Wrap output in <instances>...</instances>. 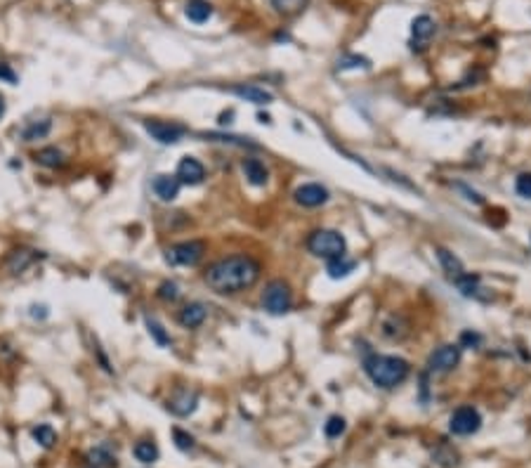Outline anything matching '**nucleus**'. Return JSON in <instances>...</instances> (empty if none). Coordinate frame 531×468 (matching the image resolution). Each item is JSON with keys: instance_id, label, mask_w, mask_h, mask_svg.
<instances>
[{"instance_id": "f3484780", "label": "nucleus", "mask_w": 531, "mask_h": 468, "mask_svg": "<svg viewBox=\"0 0 531 468\" xmlns=\"http://www.w3.org/2000/svg\"><path fill=\"white\" fill-rule=\"evenodd\" d=\"M206 317H208V310H206L203 303H189L180 312V324L184 329H199L206 322Z\"/></svg>"}, {"instance_id": "c85d7f7f", "label": "nucleus", "mask_w": 531, "mask_h": 468, "mask_svg": "<svg viewBox=\"0 0 531 468\" xmlns=\"http://www.w3.org/2000/svg\"><path fill=\"white\" fill-rule=\"evenodd\" d=\"M147 329H149V334H152V338L159 343L161 348H168V346H170V336L166 334V329L161 327V324H159L156 320H152V317H147Z\"/></svg>"}, {"instance_id": "ddd939ff", "label": "nucleus", "mask_w": 531, "mask_h": 468, "mask_svg": "<svg viewBox=\"0 0 531 468\" xmlns=\"http://www.w3.org/2000/svg\"><path fill=\"white\" fill-rule=\"evenodd\" d=\"M152 187H154V194H156L161 201H173V199H177L182 182L177 180V175L161 173V175H156V178H154Z\"/></svg>"}, {"instance_id": "f257e3e1", "label": "nucleus", "mask_w": 531, "mask_h": 468, "mask_svg": "<svg viewBox=\"0 0 531 468\" xmlns=\"http://www.w3.org/2000/svg\"><path fill=\"white\" fill-rule=\"evenodd\" d=\"M203 279L208 289L220 296L241 294V291L255 286V282L260 279V263L250 256H229L213 263L206 270Z\"/></svg>"}, {"instance_id": "4c0bfd02", "label": "nucleus", "mask_w": 531, "mask_h": 468, "mask_svg": "<svg viewBox=\"0 0 531 468\" xmlns=\"http://www.w3.org/2000/svg\"><path fill=\"white\" fill-rule=\"evenodd\" d=\"M48 315L50 312H48L45 305H31V317H34V320H45Z\"/></svg>"}, {"instance_id": "bb28decb", "label": "nucleus", "mask_w": 531, "mask_h": 468, "mask_svg": "<svg viewBox=\"0 0 531 468\" xmlns=\"http://www.w3.org/2000/svg\"><path fill=\"white\" fill-rule=\"evenodd\" d=\"M456 286L461 289L463 296L472 298V296L479 294V277H477V275H470V272H465V275L456 282Z\"/></svg>"}, {"instance_id": "cd10ccee", "label": "nucleus", "mask_w": 531, "mask_h": 468, "mask_svg": "<svg viewBox=\"0 0 531 468\" xmlns=\"http://www.w3.org/2000/svg\"><path fill=\"white\" fill-rule=\"evenodd\" d=\"M203 138L215 140V142H229V145H238V147H248V149H260V145L250 142V138H236V135H217V133H206Z\"/></svg>"}, {"instance_id": "20e7f679", "label": "nucleus", "mask_w": 531, "mask_h": 468, "mask_svg": "<svg viewBox=\"0 0 531 468\" xmlns=\"http://www.w3.org/2000/svg\"><path fill=\"white\" fill-rule=\"evenodd\" d=\"M262 305L269 315H283L293 305V291H290V286L283 279H274V282L264 286Z\"/></svg>"}, {"instance_id": "6ab92c4d", "label": "nucleus", "mask_w": 531, "mask_h": 468, "mask_svg": "<svg viewBox=\"0 0 531 468\" xmlns=\"http://www.w3.org/2000/svg\"><path fill=\"white\" fill-rule=\"evenodd\" d=\"M184 15L194 24H203L213 17V5L208 3V0H187Z\"/></svg>"}, {"instance_id": "f03ea898", "label": "nucleus", "mask_w": 531, "mask_h": 468, "mask_svg": "<svg viewBox=\"0 0 531 468\" xmlns=\"http://www.w3.org/2000/svg\"><path fill=\"white\" fill-rule=\"evenodd\" d=\"M364 369L368 374V379H371L378 388H397L399 383L406 381V376H409L411 367L406 360H401V357H394V355H368L366 362H364Z\"/></svg>"}, {"instance_id": "393cba45", "label": "nucleus", "mask_w": 531, "mask_h": 468, "mask_svg": "<svg viewBox=\"0 0 531 468\" xmlns=\"http://www.w3.org/2000/svg\"><path fill=\"white\" fill-rule=\"evenodd\" d=\"M135 459L142 461V464H154V461L159 459V447H156V442H152V440H140L137 445H135Z\"/></svg>"}, {"instance_id": "72a5a7b5", "label": "nucleus", "mask_w": 531, "mask_h": 468, "mask_svg": "<svg viewBox=\"0 0 531 468\" xmlns=\"http://www.w3.org/2000/svg\"><path fill=\"white\" fill-rule=\"evenodd\" d=\"M515 190H517V194H520V197L531 199V173H522L520 178H517Z\"/></svg>"}, {"instance_id": "e433bc0d", "label": "nucleus", "mask_w": 531, "mask_h": 468, "mask_svg": "<svg viewBox=\"0 0 531 468\" xmlns=\"http://www.w3.org/2000/svg\"><path fill=\"white\" fill-rule=\"evenodd\" d=\"M0 81L10 83V86H15V83H17V74L12 71L10 64H0Z\"/></svg>"}, {"instance_id": "9d476101", "label": "nucleus", "mask_w": 531, "mask_h": 468, "mask_svg": "<svg viewBox=\"0 0 531 468\" xmlns=\"http://www.w3.org/2000/svg\"><path fill=\"white\" fill-rule=\"evenodd\" d=\"M293 197L300 206L316 208V206H321V204H326L328 201V190L326 187H321V185H316V182H307V185L297 187Z\"/></svg>"}, {"instance_id": "1a4fd4ad", "label": "nucleus", "mask_w": 531, "mask_h": 468, "mask_svg": "<svg viewBox=\"0 0 531 468\" xmlns=\"http://www.w3.org/2000/svg\"><path fill=\"white\" fill-rule=\"evenodd\" d=\"M437 34V24L430 15H418L411 22V48L416 52H423L430 45L432 36Z\"/></svg>"}, {"instance_id": "7c9ffc66", "label": "nucleus", "mask_w": 531, "mask_h": 468, "mask_svg": "<svg viewBox=\"0 0 531 468\" xmlns=\"http://www.w3.org/2000/svg\"><path fill=\"white\" fill-rule=\"evenodd\" d=\"M345 428H347V424H345V419L342 416H331V419L323 424V433H326V438H340L342 433H345Z\"/></svg>"}, {"instance_id": "f8f14e48", "label": "nucleus", "mask_w": 531, "mask_h": 468, "mask_svg": "<svg viewBox=\"0 0 531 468\" xmlns=\"http://www.w3.org/2000/svg\"><path fill=\"white\" fill-rule=\"evenodd\" d=\"M203 178H206V168L199 159H194V156H184V159L180 161L177 180L182 182V185H201Z\"/></svg>"}, {"instance_id": "4be33fe9", "label": "nucleus", "mask_w": 531, "mask_h": 468, "mask_svg": "<svg viewBox=\"0 0 531 468\" xmlns=\"http://www.w3.org/2000/svg\"><path fill=\"white\" fill-rule=\"evenodd\" d=\"M36 164H41L45 168H62L67 164V156H64L62 149L57 147H45L36 154Z\"/></svg>"}, {"instance_id": "dca6fc26", "label": "nucleus", "mask_w": 531, "mask_h": 468, "mask_svg": "<svg viewBox=\"0 0 531 468\" xmlns=\"http://www.w3.org/2000/svg\"><path fill=\"white\" fill-rule=\"evenodd\" d=\"M229 93L241 97V100H246V102H253V104H269L271 100H274L269 90H264L260 86H243V83L241 86H231Z\"/></svg>"}, {"instance_id": "5701e85b", "label": "nucleus", "mask_w": 531, "mask_h": 468, "mask_svg": "<svg viewBox=\"0 0 531 468\" xmlns=\"http://www.w3.org/2000/svg\"><path fill=\"white\" fill-rule=\"evenodd\" d=\"M354 270H357V260H349L347 256L328 260V268H326L328 277H331V279H342V277L352 275Z\"/></svg>"}, {"instance_id": "412c9836", "label": "nucleus", "mask_w": 531, "mask_h": 468, "mask_svg": "<svg viewBox=\"0 0 531 468\" xmlns=\"http://www.w3.org/2000/svg\"><path fill=\"white\" fill-rule=\"evenodd\" d=\"M53 130V121L50 119H41V121H31L29 126H24L22 130V140L24 142H36V140H43L45 135Z\"/></svg>"}, {"instance_id": "c9c22d12", "label": "nucleus", "mask_w": 531, "mask_h": 468, "mask_svg": "<svg viewBox=\"0 0 531 468\" xmlns=\"http://www.w3.org/2000/svg\"><path fill=\"white\" fill-rule=\"evenodd\" d=\"M482 346V336L477 331H463L461 334V348H479Z\"/></svg>"}, {"instance_id": "0eeeda50", "label": "nucleus", "mask_w": 531, "mask_h": 468, "mask_svg": "<svg viewBox=\"0 0 531 468\" xmlns=\"http://www.w3.org/2000/svg\"><path fill=\"white\" fill-rule=\"evenodd\" d=\"M458 362H461V346L446 343V346H439L435 353H430V357H427V369L435 374H446L451 372V369H456Z\"/></svg>"}, {"instance_id": "9b49d317", "label": "nucleus", "mask_w": 531, "mask_h": 468, "mask_svg": "<svg viewBox=\"0 0 531 468\" xmlns=\"http://www.w3.org/2000/svg\"><path fill=\"white\" fill-rule=\"evenodd\" d=\"M196 405H199V393L189 388L175 390V395L168 400V409H170L175 416H189L194 409H196Z\"/></svg>"}, {"instance_id": "6e6552de", "label": "nucleus", "mask_w": 531, "mask_h": 468, "mask_svg": "<svg viewBox=\"0 0 531 468\" xmlns=\"http://www.w3.org/2000/svg\"><path fill=\"white\" fill-rule=\"evenodd\" d=\"M144 130L156 142H161V145H175V142L182 140L187 133V128L180 126V123H168V121H159V119H147Z\"/></svg>"}, {"instance_id": "f704fd0d", "label": "nucleus", "mask_w": 531, "mask_h": 468, "mask_svg": "<svg viewBox=\"0 0 531 468\" xmlns=\"http://www.w3.org/2000/svg\"><path fill=\"white\" fill-rule=\"evenodd\" d=\"M479 81H484V71L482 69H475V71H470L468 76L463 78L458 86H453L456 90H463V88H470V86H479Z\"/></svg>"}, {"instance_id": "4468645a", "label": "nucleus", "mask_w": 531, "mask_h": 468, "mask_svg": "<svg viewBox=\"0 0 531 468\" xmlns=\"http://www.w3.org/2000/svg\"><path fill=\"white\" fill-rule=\"evenodd\" d=\"M41 258V253L38 251H31V249H17L12 251L8 260H5V268H8L10 275H19V272H24L27 268L36 263V260Z\"/></svg>"}, {"instance_id": "c756f323", "label": "nucleus", "mask_w": 531, "mask_h": 468, "mask_svg": "<svg viewBox=\"0 0 531 468\" xmlns=\"http://www.w3.org/2000/svg\"><path fill=\"white\" fill-rule=\"evenodd\" d=\"M371 67V62L366 60V57H359V55H342L338 60V69L340 71H347V69H368Z\"/></svg>"}, {"instance_id": "473e14b6", "label": "nucleus", "mask_w": 531, "mask_h": 468, "mask_svg": "<svg viewBox=\"0 0 531 468\" xmlns=\"http://www.w3.org/2000/svg\"><path fill=\"white\" fill-rule=\"evenodd\" d=\"M177 296H180V289H177V284L175 282H163L159 286V298L161 301H177Z\"/></svg>"}, {"instance_id": "a878e982", "label": "nucleus", "mask_w": 531, "mask_h": 468, "mask_svg": "<svg viewBox=\"0 0 531 468\" xmlns=\"http://www.w3.org/2000/svg\"><path fill=\"white\" fill-rule=\"evenodd\" d=\"M31 435H34V440L38 442L41 447H45V450H53L55 442H57V433L53 426L48 424H38L34 431H31Z\"/></svg>"}, {"instance_id": "a211bd4d", "label": "nucleus", "mask_w": 531, "mask_h": 468, "mask_svg": "<svg viewBox=\"0 0 531 468\" xmlns=\"http://www.w3.org/2000/svg\"><path fill=\"white\" fill-rule=\"evenodd\" d=\"M437 258H439V263H442L446 277H449L453 284H456L458 279H461V277L465 275L463 263H461V260H458L456 256H453L451 251H446V249H442V246H439V249H437Z\"/></svg>"}, {"instance_id": "7ed1b4c3", "label": "nucleus", "mask_w": 531, "mask_h": 468, "mask_svg": "<svg viewBox=\"0 0 531 468\" xmlns=\"http://www.w3.org/2000/svg\"><path fill=\"white\" fill-rule=\"evenodd\" d=\"M347 242L340 232L335 230H314L307 237V251L316 258L323 260H335L345 256Z\"/></svg>"}, {"instance_id": "39448f33", "label": "nucleus", "mask_w": 531, "mask_h": 468, "mask_svg": "<svg viewBox=\"0 0 531 468\" xmlns=\"http://www.w3.org/2000/svg\"><path fill=\"white\" fill-rule=\"evenodd\" d=\"M203 253H206L203 242H196V239H191V242H180L166 251V263L191 268V265H196L199 260L203 258Z\"/></svg>"}, {"instance_id": "423d86ee", "label": "nucleus", "mask_w": 531, "mask_h": 468, "mask_svg": "<svg viewBox=\"0 0 531 468\" xmlns=\"http://www.w3.org/2000/svg\"><path fill=\"white\" fill-rule=\"evenodd\" d=\"M479 426H482V416L470 405L458 407L449 419V431L453 435H472L479 431Z\"/></svg>"}, {"instance_id": "58836bf2", "label": "nucleus", "mask_w": 531, "mask_h": 468, "mask_svg": "<svg viewBox=\"0 0 531 468\" xmlns=\"http://www.w3.org/2000/svg\"><path fill=\"white\" fill-rule=\"evenodd\" d=\"M3 114H5V97L0 95V119H3Z\"/></svg>"}, {"instance_id": "2f4dec72", "label": "nucleus", "mask_w": 531, "mask_h": 468, "mask_svg": "<svg viewBox=\"0 0 531 468\" xmlns=\"http://www.w3.org/2000/svg\"><path fill=\"white\" fill-rule=\"evenodd\" d=\"M173 438H175V445H177V450H182V452L194 450V438H191L189 433H184L182 428H175Z\"/></svg>"}, {"instance_id": "b1692460", "label": "nucleus", "mask_w": 531, "mask_h": 468, "mask_svg": "<svg viewBox=\"0 0 531 468\" xmlns=\"http://www.w3.org/2000/svg\"><path fill=\"white\" fill-rule=\"evenodd\" d=\"M269 3H271V8L279 12V15L293 17V15H300V12L307 8L309 0H269Z\"/></svg>"}, {"instance_id": "2eb2a0df", "label": "nucleus", "mask_w": 531, "mask_h": 468, "mask_svg": "<svg viewBox=\"0 0 531 468\" xmlns=\"http://www.w3.org/2000/svg\"><path fill=\"white\" fill-rule=\"evenodd\" d=\"M241 171H243L246 180H248L250 185H255V187H264V185H267L269 171L264 168V164H262L260 159H253V156H248V159H243Z\"/></svg>"}, {"instance_id": "aec40b11", "label": "nucleus", "mask_w": 531, "mask_h": 468, "mask_svg": "<svg viewBox=\"0 0 531 468\" xmlns=\"http://www.w3.org/2000/svg\"><path fill=\"white\" fill-rule=\"evenodd\" d=\"M88 461L97 466H107V468H116V452L112 450V445L105 442V445H97L95 450L88 452Z\"/></svg>"}]
</instances>
